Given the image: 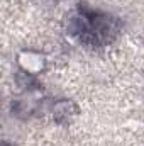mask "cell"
Wrapping results in <instances>:
<instances>
[{"label": "cell", "mask_w": 144, "mask_h": 146, "mask_svg": "<svg viewBox=\"0 0 144 146\" xmlns=\"http://www.w3.org/2000/svg\"><path fill=\"white\" fill-rule=\"evenodd\" d=\"M5 146H14V145H5Z\"/></svg>", "instance_id": "cell-4"}, {"label": "cell", "mask_w": 144, "mask_h": 146, "mask_svg": "<svg viewBox=\"0 0 144 146\" xmlns=\"http://www.w3.org/2000/svg\"><path fill=\"white\" fill-rule=\"evenodd\" d=\"M51 114H53V119L58 121V122H70L73 117H76L78 114V107L73 100H68V99H59L56 102H53L51 106Z\"/></svg>", "instance_id": "cell-3"}, {"label": "cell", "mask_w": 144, "mask_h": 146, "mask_svg": "<svg viewBox=\"0 0 144 146\" xmlns=\"http://www.w3.org/2000/svg\"><path fill=\"white\" fill-rule=\"evenodd\" d=\"M42 102V95L36 88H27L20 97H17L12 102V110L15 115H31L34 114Z\"/></svg>", "instance_id": "cell-2"}, {"label": "cell", "mask_w": 144, "mask_h": 146, "mask_svg": "<svg viewBox=\"0 0 144 146\" xmlns=\"http://www.w3.org/2000/svg\"><path fill=\"white\" fill-rule=\"evenodd\" d=\"M15 63H17V68L22 75H27V76H37L46 70L48 66V60H46V54L36 51V49H20L15 56Z\"/></svg>", "instance_id": "cell-1"}]
</instances>
